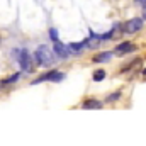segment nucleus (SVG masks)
Wrapping results in <instances>:
<instances>
[{"instance_id": "nucleus-1", "label": "nucleus", "mask_w": 146, "mask_h": 146, "mask_svg": "<svg viewBox=\"0 0 146 146\" xmlns=\"http://www.w3.org/2000/svg\"><path fill=\"white\" fill-rule=\"evenodd\" d=\"M54 51H51L48 46H39L34 53V61L37 66H48L54 61Z\"/></svg>"}, {"instance_id": "nucleus-2", "label": "nucleus", "mask_w": 146, "mask_h": 146, "mask_svg": "<svg viewBox=\"0 0 146 146\" xmlns=\"http://www.w3.org/2000/svg\"><path fill=\"white\" fill-rule=\"evenodd\" d=\"M65 76V73L58 72V70H49L46 72L44 75L37 76L36 80H33V85H37V83H42V82H61Z\"/></svg>"}, {"instance_id": "nucleus-3", "label": "nucleus", "mask_w": 146, "mask_h": 146, "mask_svg": "<svg viewBox=\"0 0 146 146\" xmlns=\"http://www.w3.org/2000/svg\"><path fill=\"white\" fill-rule=\"evenodd\" d=\"M14 54L17 56V61H19V65H21V70L29 72V70H31V54H29V51H27L26 48H24V49H15Z\"/></svg>"}, {"instance_id": "nucleus-4", "label": "nucleus", "mask_w": 146, "mask_h": 146, "mask_svg": "<svg viewBox=\"0 0 146 146\" xmlns=\"http://www.w3.org/2000/svg\"><path fill=\"white\" fill-rule=\"evenodd\" d=\"M143 29V19L141 17H136V19H131L129 22L124 24V33L126 34H134L138 31Z\"/></svg>"}, {"instance_id": "nucleus-5", "label": "nucleus", "mask_w": 146, "mask_h": 146, "mask_svg": "<svg viewBox=\"0 0 146 146\" xmlns=\"http://www.w3.org/2000/svg\"><path fill=\"white\" fill-rule=\"evenodd\" d=\"M53 51H54V54L58 56V58H61V60H66L68 56H70V46H65L63 42H60V41H54V46H53Z\"/></svg>"}, {"instance_id": "nucleus-6", "label": "nucleus", "mask_w": 146, "mask_h": 146, "mask_svg": "<svg viewBox=\"0 0 146 146\" xmlns=\"http://www.w3.org/2000/svg\"><path fill=\"white\" fill-rule=\"evenodd\" d=\"M136 49V46L133 44V42H121L119 46H115V54H126V53H131V51H134Z\"/></svg>"}, {"instance_id": "nucleus-7", "label": "nucleus", "mask_w": 146, "mask_h": 146, "mask_svg": "<svg viewBox=\"0 0 146 146\" xmlns=\"http://www.w3.org/2000/svg\"><path fill=\"white\" fill-rule=\"evenodd\" d=\"M100 107H102V102L97 99H87L82 104V109H100Z\"/></svg>"}, {"instance_id": "nucleus-8", "label": "nucleus", "mask_w": 146, "mask_h": 146, "mask_svg": "<svg viewBox=\"0 0 146 146\" xmlns=\"http://www.w3.org/2000/svg\"><path fill=\"white\" fill-rule=\"evenodd\" d=\"M112 58V53L110 51H104V53H99L94 56V63H106Z\"/></svg>"}, {"instance_id": "nucleus-9", "label": "nucleus", "mask_w": 146, "mask_h": 146, "mask_svg": "<svg viewBox=\"0 0 146 146\" xmlns=\"http://www.w3.org/2000/svg\"><path fill=\"white\" fill-rule=\"evenodd\" d=\"M19 76H21V73H15V75L9 76V78H5V80H2V87H5V85H10V83L17 82V80H19Z\"/></svg>"}, {"instance_id": "nucleus-10", "label": "nucleus", "mask_w": 146, "mask_h": 146, "mask_svg": "<svg viewBox=\"0 0 146 146\" xmlns=\"http://www.w3.org/2000/svg\"><path fill=\"white\" fill-rule=\"evenodd\" d=\"M68 46H70V49H72L73 53H76V51H82L87 44H85V41H83V42H72V44H68Z\"/></svg>"}, {"instance_id": "nucleus-11", "label": "nucleus", "mask_w": 146, "mask_h": 146, "mask_svg": "<svg viewBox=\"0 0 146 146\" xmlns=\"http://www.w3.org/2000/svg\"><path fill=\"white\" fill-rule=\"evenodd\" d=\"M92 78H94V82H102L106 78V72L104 70H97V72H94Z\"/></svg>"}, {"instance_id": "nucleus-12", "label": "nucleus", "mask_w": 146, "mask_h": 146, "mask_svg": "<svg viewBox=\"0 0 146 146\" xmlns=\"http://www.w3.org/2000/svg\"><path fill=\"white\" fill-rule=\"evenodd\" d=\"M119 99H121V92H114V94H110L106 100H107L109 104H112V102H117Z\"/></svg>"}, {"instance_id": "nucleus-13", "label": "nucleus", "mask_w": 146, "mask_h": 146, "mask_svg": "<svg viewBox=\"0 0 146 146\" xmlns=\"http://www.w3.org/2000/svg\"><path fill=\"white\" fill-rule=\"evenodd\" d=\"M49 37H51V41L54 42V41H60V36H58V31L54 29V27H51L49 29Z\"/></svg>"}, {"instance_id": "nucleus-14", "label": "nucleus", "mask_w": 146, "mask_h": 146, "mask_svg": "<svg viewBox=\"0 0 146 146\" xmlns=\"http://www.w3.org/2000/svg\"><path fill=\"white\" fill-rule=\"evenodd\" d=\"M134 2H136V5H141V7L146 5V0H134Z\"/></svg>"}, {"instance_id": "nucleus-15", "label": "nucleus", "mask_w": 146, "mask_h": 146, "mask_svg": "<svg viewBox=\"0 0 146 146\" xmlns=\"http://www.w3.org/2000/svg\"><path fill=\"white\" fill-rule=\"evenodd\" d=\"M143 19H146V5H145V15H143Z\"/></svg>"}, {"instance_id": "nucleus-16", "label": "nucleus", "mask_w": 146, "mask_h": 146, "mask_svg": "<svg viewBox=\"0 0 146 146\" xmlns=\"http://www.w3.org/2000/svg\"><path fill=\"white\" fill-rule=\"evenodd\" d=\"M143 75H145V76H146V68H145V70H143Z\"/></svg>"}, {"instance_id": "nucleus-17", "label": "nucleus", "mask_w": 146, "mask_h": 146, "mask_svg": "<svg viewBox=\"0 0 146 146\" xmlns=\"http://www.w3.org/2000/svg\"><path fill=\"white\" fill-rule=\"evenodd\" d=\"M0 42H2V39H0Z\"/></svg>"}]
</instances>
